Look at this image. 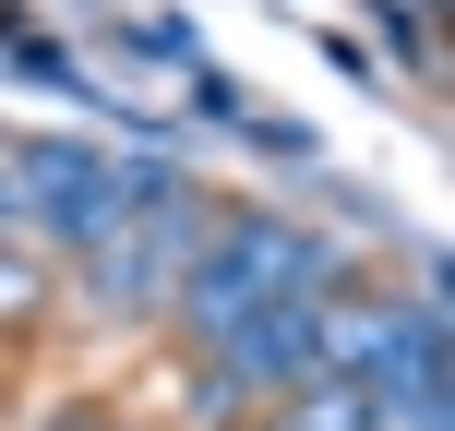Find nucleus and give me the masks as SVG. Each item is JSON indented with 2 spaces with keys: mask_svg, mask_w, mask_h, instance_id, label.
Segmentation results:
<instances>
[{
  "mask_svg": "<svg viewBox=\"0 0 455 431\" xmlns=\"http://www.w3.org/2000/svg\"><path fill=\"white\" fill-rule=\"evenodd\" d=\"M48 431H120L108 408H60V419H48Z\"/></svg>",
  "mask_w": 455,
  "mask_h": 431,
  "instance_id": "nucleus-2",
  "label": "nucleus"
},
{
  "mask_svg": "<svg viewBox=\"0 0 455 431\" xmlns=\"http://www.w3.org/2000/svg\"><path fill=\"white\" fill-rule=\"evenodd\" d=\"M299 431H371V395L360 384H336V395L312 384V395H299Z\"/></svg>",
  "mask_w": 455,
  "mask_h": 431,
  "instance_id": "nucleus-1",
  "label": "nucleus"
},
{
  "mask_svg": "<svg viewBox=\"0 0 455 431\" xmlns=\"http://www.w3.org/2000/svg\"><path fill=\"white\" fill-rule=\"evenodd\" d=\"M288 431H299V419H288Z\"/></svg>",
  "mask_w": 455,
  "mask_h": 431,
  "instance_id": "nucleus-3",
  "label": "nucleus"
}]
</instances>
